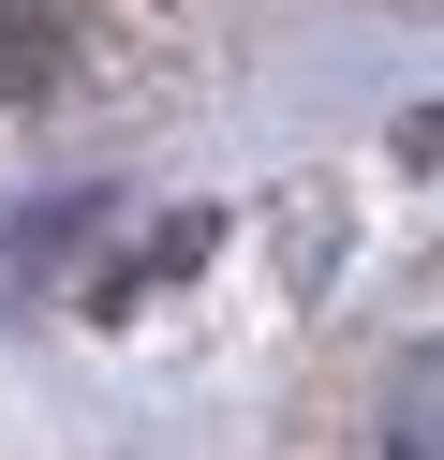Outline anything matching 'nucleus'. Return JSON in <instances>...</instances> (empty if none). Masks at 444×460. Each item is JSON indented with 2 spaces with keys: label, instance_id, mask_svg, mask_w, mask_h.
<instances>
[{
  "label": "nucleus",
  "instance_id": "obj_1",
  "mask_svg": "<svg viewBox=\"0 0 444 460\" xmlns=\"http://www.w3.org/2000/svg\"><path fill=\"white\" fill-rule=\"evenodd\" d=\"M59 60H74V15L59 0H0V104H45Z\"/></svg>",
  "mask_w": 444,
  "mask_h": 460
},
{
  "label": "nucleus",
  "instance_id": "obj_2",
  "mask_svg": "<svg viewBox=\"0 0 444 460\" xmlns=\"http://www.w3.org/2000/svg\"><path fill=\"white\" fill-rule=\"evenodd\" d=\"M385 460H444V341H414L385 371Z\"/></svg>",
  "mask_w": 444,
  "mask_h": 460
}]
</instances>
